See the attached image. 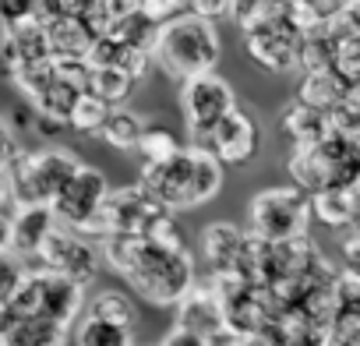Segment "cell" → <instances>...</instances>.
I'll use <instances>...</instances> for the list:
<instances>
[{
  "label": "cell",
  "instance_id": "cell-39",
  "mask_svg": "<svg viewBox=\"0 0 360 346\" xmlns=\"http://www.w3.org/2000/svg\"><path fill=\"white\" fill-rule=\"evenodd\" d=\"M0 346H4V335H0Z\"/></svg>",
  "mask_w": 360,
  "mask_h": 346
},
{
  "label": "cell",
  "instance_id": "cell-25",
  "mask_svg": "<svg viewBox=\"0 0 360 346\" xmlns=\"http://www.w3.org/2000/svg\"><path fill=\"white\" fill-rule=\"evenodd\" d=\"M85 314L92 318H103V321H113V325H124V328H134V300L120 290H99L89 304H85Z\"/></svg>",
  "mask_w": 360,
  "mask_h": 346
},
{
  "label": "cell",
  "instance_id": "cell-18",
  "mask_svg": "<svg viewBox=\"0 0 360 346\" xmlns=\"http://www.w3.org/2000/svg\"><path fill=\"white\" fill-rule=\"evenodd\" d=\"M68 332L71 328H64V325H57L50 318H39V314H29V318L4 314V318H0L4 346H64Z\"/></svg>",
  "mask_w": 360,
  "mask_h": 346
},
{
  "label": "cell",
  "instance_id": "cell-11",
  "mask_svg": "<svg viewBox=\"0 0 360 346\" xmlns=\"http://www.w3.org/2000/svg\"><path fill=\"white\" fill-rule=\"evenodd\" d=\"M36 262H39V269H46L53 276H64V279L89 290L96 283L99 269H103V251H99V241H89L82 233H71V230L57 226Z\"/></svg>",
  "mask_w": 360,
  "mask_h": 346
},
{
  "label": "cell",
  "instance_id": "cell-12",
  "mask_svg": "<svg viewBox=\"0 0 360 346\" xmlns=\"http://www.w3.org/2000/svg\"><path fill=\"white\" fill-rule=\"evenodd\" d=\"M43 29L53 60H89L96 32L82 18V4H43Z\"/></svg>",
  "mask_w": 360,
  "mask_h": 346
},
{
  "label": "cell",
  "instance_id": "cell-27",
  "mask_svg": "<svg viewBox=\"0 0 360 346\" xmlns=\"http://www.w3.org/2000/svg\"><path fill=\"white\" fill-rule=\"evenodd\" d=\"M335 78L342 85H360V36L346 32L339 22V39H335V64H332Z\"/></svg>",
  "mask_w": 360,
  "mask_h": 346
},
{
  "label": "cell",
  "instance_id": "cell-8",
  "mask_svg": "<svg viewBox=\"0 0 360 346\" xmlns=\"http://www.w3.org/2000/svg\"><path fill=\"white\" fill-rule=\"evenodd\" d=\"M106 202H110V181H106V173L85 162L75 173V181L64 188V195L53 202V216H57V223L64 230L82 233L89 241H99V219H103Z\"/></svg>",
  "mask_w": 360,
  "mask_h": 346
},
{
  "label": "cell",
  "instance_id": "cell-20",
  "mask_svg": "<svg viewBox=\"0 0 360 346\" xmlns=\"http://www.w3.org/2000/svg\"><path fill=\"white\" fill-rule=\"evenodd\" d=\"M297 99L335 117L339 106H342V99H346V85L335 78V71H328V75H304V85H300Z\"/></svg>",
  "mask_w": 360,
  "mask_h": 346
},
{
  "label": "cell",
  "instance_id": "cell-3",
  "mask_svg": "<svg viewBox=\"0 0 360 346\" xmlns=\"http://www.w3.org/2000/svg\"><path fill=\"white\" fill-rule=\"evenodd\" d=\"M127 286L152 307H180L184 297L198 286L195 258L188 248H173L152 237H141L131 265L124 269Z\"/></svg>",
  "mask_w": 360,
  "mask_h": 346
},
{
  "label": "cell",
  "instance_id": "cell-36",
  "mask_svg": "<svg viewBox=\"0 0 360 346\" xmlns=\"http://www.w3.org/2000/svg\"><path fill=\"white\" fill-rule=\"evenodd\" d=\"M342 29L360 36V4H346V11H342Z\"/></svg>",
  "mask_w": 360,
  "mask_h": 346
},
{
  "label": "cell",
  "instance_id": "cell-17",
  "mask_svg": "<svg viewBox=\"0 0 360 346\" xmlns=\"http://www.w3.org/2000/svg\"><path fill=\"white\" fill-rule=\"evenodd\" d=\"M173 325L191 328V332L205 335L209 342H212V335L223 328V304H219V297H216L209 276L198 279V286L184 297V304L176 307V321H173Z\"/></svg>",
  "mask_w": 360,
  "mask_h": 346
},
{
  "label": "cell",
  "instance_id": "cell-21",
  "mask_svg": "<svg viewBox=\"0 0 360 346\" xmlns=\"http://www.w3.org/2000/svg\"><path fill=\"white\" fill-rule=\"evenodd\" d=\"M145 131H148V120L141 117V113H134V110H113L110 113V120H106V127H103V141L106 145H113V148H120V152H138V141L145 138Z\"/></svg>",
  "mask_w": 360,
  "mask_h": 346
},
{
  "label": "cell",
  "instance_id": "cell-35",
  "mask_svg": "<svg viewBox=\"0 0 360 346\" xmlns=\"http://www.w3.org/2000/svg\"><path fill=\"white\" fill-rule=\"evenodd\" d=\"M342 262H346L349 272L360 276V233H353V237L342 241Z\"/></svg>",
  "mask_w": 360,
  "mask_h": 346
},
{
  "label": "cell",
  "instance_id": "cell-7",
  "mask_svg": "<svg viewBox=\"0 0 360 346\" xmlns=\"http://www.w3.org/2000/svg\"><path fill=\"white\" fill-rule=\"evenodd\" d=\"M244 50L255 64H262L272 75H290L300 71V50H304V32L290 18V4H276V11L258 22L255 29L244 32Z\"/></svg>",
  "mask_w": 360,
  "mask_h": 346
},
{
  "label": "cell",
  "instance_id": "cell-24",
  "mask_svg": "<svg viewBox=\"0 0 360 346\" xmlns=\"http://www.w3.org/2000/svg\"><path fill=\"white\" fill-rule=\"evenodd\" d=\"M311 205H314V219H321L328 226H346V223L356 219V205H353L349 188L318 191V195H311Z\"/></svg>",
  "mask_w": 360,
  "mask_h": 346
},
{
  "label": "cell",
  "instance_id": "cell-5",
  "mask_svg": "<svg viewBox=\"0 0 360 346\" xmlns=\"http://www.w3.org/2000/svg\"><path fill=\"white\" fill-rule=\"evenodd\" d=\"M311 219V195L293 184L265 188L248 202V233L262 244H297L307 237Z\"/></svg>",
  "mask_w": 360,
  "mask_h": 346
},
{
  "label": "cell",
  "instance_id": "cell-29",
  "mask_svg": "<svg viewBox=\"0 0 360 346\" xmlns=\"http://www.w3.org/2000/svg\"><path fill=\"white\" fill-rule=\"evenodd\" d=\"M25 279H29V269H25V262L18 255H11V251L0 255V318H4L8 307L15 304V297H18Z\"/></svg>",
  "mask_w": 360,
  "mask_h": 346
},
{
  "label": "cell",
  "instance_id": "cell-31",
  "mask_svg": "<svg viewBox=\"0 0 360 346\" xmlns=\"http://www.w3.org/2000/svg\"><path fill=\"white\" fill-rule=\"evenodd\" d=\"M325 335H328L335 346H360V314L339 311V314L332 318V325L325 328Z\"/></svg>",
  "mask_w": 360,
  "mask_h": 346
},
{
  "label": "cell",
  "instance_id": "cell-1",
  "mask_svg": "<svg viewBox=\"0 0 360 346\" xmlns=\"http://www.w3.org/2000/svg\"><path fill=\"white\" fill-rule=\"evenodd\" d=\"M138 184L166 212L198 209L223 191V162L195 145H184L162 166H141Z\"/></svg>",
  "mask_w": 360,
  "mask_h": 346
},
{
  "label": "cell",
  "instance_id": "cell-19",
  "mask_svg": "<svg viewBox=\"0 0 360 346\" xmlns=\"http://www.w3.org/2000/svg\"><path fill=\"white\" fill-rule=\"evenodd\" d=\"M283 127H286V134L297 141V148H300V145H318V141H325V138H332V134L339 131L332 113L314 110V106H307V103H300V99H293V103L286 106Z\"/></svg>",
  "mask_w": 360,
  "mask_h": 346
},
{
  "label": "cell",
  "instance_id": "cell-10",
  "mask_svg": "<svg viewBox=\"0 0 360 346\" xmlns=\"http://www.w3.org/2000/svg\"><path fill=\"white\" fill-rule=\"evenodd\" d=\"M169 212L141 188V184H127L110 191V202L103 209L99 219V241L120 233V237H148Z\"/></svg>",
  "mask_w": 360,
  "mask_h": 346
},
{
  "label": "cell",
  "instance_id": "cell-28",
  "mask_svg": "<svg viewBox=\"0 0 360 346\" xmlns=\"http://www.w3.org/2000/svg\"><path fill=\"white\" fill-rule=\"evenodd\" d=\"M110 113H113V106H106V103L96 99L92 92H85V96L78 99V106H75L68 127H71V131H82V134H103Z\"/></svg>",
  "mask_w": 360,
  "mask_h": 346
},
{
  "label": "cell",
  "instance_id": "cell-30",
  "mask_svg": "<svg viewBox=\"0 0 360 346\" xmlns=\"http://www.w3.org/2000/svg\"><path fill=\"white\" fill-rule=\"evenodd\" d=\"M29 25H43V4H29V0H4L0 4V32H18Z\"/></svg>",
  "mask_w": 360,
  "mask_h": 346
},
{
  "label": "cell",
  "instance_id": "cell-4",
  "mask_svg": "<svg viewBox=\"0 0 360 346\" xmlns=\"http://www.w3.org/2000/svg\"><path fill=\"white\" fill-rule=\"evenodd\" d=\"M82 166L85 162L64 145H46V148H36V152L22 148V155L8 169L15 209H32V205L53 209V202L64 195V188L75 181V173Z\"/></svg>",
  "mask_w": 360,
  "mask_h": 346
},
{
  "label": "cell",
  "instance_id": "cell-32",
  "mask_svg": "<svg viewBox=\"0 0 360 346\" xmlns=\"http://www.w3.org/2000/svg\"><path fill=\"white\" fill-rule=\"evenodd\" d=\"M22 155V145H18V134L11 127V120L0 113V173H8L11 162Z\"/></svg>",
  "mask_w": 360,
  "mask_h": 346
},
{
  "label": "cell",
  "instance_id": "cell-26",
  "mask_svg": "<svg viewBox=\"0 0 360 346\" xmlns=\"http://www.w3.org/2000/svg\"><path fill=\"white\" fill-rule=\"evenodd\" d=\"M180 148H184V145L176 141V134H173V131H166V127H155V124H148L145 138L138 141L141 166H162V162H169Z\"/></svg>",
  "mask_w": 360,
  "mask_h": 346
},
{
  "label": "cell",
  "instance_id": "cell-9",
  "mask_svg": "<svg viewBox=\"0 0 360 346\" xmlns=\"http://www.w3.org/2000/svg\"><path fill=\"white\" fill-rule=\"evenodd\" d=\"M233 110H237V96L223 75H205L180 85V117H184V127H188V145H198Z\"/></svg>",
  "mask_w": 360,
  "mask_h": 346
},
{
  "label": "cell",
  "instance_id": "cell-37",
  "mask_svg": "<svg viewBox=\"0 0 360 346\" xmlns=\"http://www.w3.org/2000/svg\"><path fill=\"white\" fill-rule=\"evenodd\" d=\"M11 251V216L0 212V255Z\"/></svg>",
  "mask_w": 360,
  "mask_h": 346
},
{
  "label": "cell",
  "instance_id": "cell-6",
  "mask_svg": "<svg viewBox=\"0 0 360 346\" xmlns=\"http://www.w3.org/2000/svg\"><path fill=\"white\" fill-rule=\"evenodd\" d=\"M85 286L64 279V276H53L46 269H36L29 272V279L22 283L15 304L8 307V314H18V318H29V314H39V318H50L64 328L78 325L82 321V307H85Z\"/></svg>",
  "mask_w": 360,
  "mask_h": 346
},
{
  "label": "cell",
  "instance_id": "cell-23",
  "mask_svg": "<svg viewBox=\"0 0 360 346\" xmlns=\"http://www.w3.org/2000/svg\"><path fill=\"white\" fill-rule=\"evenodd\" d=\"M134 85L138 82L131 75L117 71V68H92V78H89V92L96 99H103L106 106H113V110H124V103L131 99Z\"/></svg>",
  "mask_w": 360,
  "mask_h": 346
},
{
  "label": "cell",
  "instance_id": "cell-34",
  "mask_svg": "<svg viewBox=\"0 0 360 346\" xmlns=\"http://www.w3.org/2000/svg\"><path fill=\"white\" fill-rule=\"evenodd\" d=\"M195 15H202V18H209V22H216V18H230V11H233V4H205V0H195V4H188Z\"/></svg>",
  "mask_w": 360,
  "mask_h": 346
},
{
  "label": "cell",
  "instance_id": "cell-15",
  "mask_svg": "<svg viewBox=\"0 0 360 346\" xmlns=\"http://www.w3.org/2000/svg\"><path fill=\"white\" fill-rule=\"evenodd\" d=\"M50 60H53V53H50V39H46L43 25L0 32V71H4V78H15L18 71H29V68H39Z\"/></svg>",
  "mask_w": 360,
  "mask_h": 346
},
{
  "label": "cell",
  "instance_id": "cell-16",
  "mask_svg": "<svg viewBox=\"0 0 360 346\" xmlns=\"http://www.w3.org/2000/svg\"><path fill=\"white\" fill-rule=\"evenodd\" d=\"M57 226L60 223H57L53 209H46V205L15 209V216H11V255H18L22 262L39 258Z\"/></svg>",
  "mask_w": 360,
  "mask_h": 346
},
{
  "label": "cell",
  "instance_id": "cell-33",
  "mask_svg": "<svg viewBox=\"0 0 360 346\" xmlns=\"http://www.w3.org/2000/svg\"><path fill=\"white\" fill-rule=\"evenodd\" d=\"M159 346H212L205 335L191 332V328H180V325H169V332L159 339Z\"/></svg>",
  "mask_w": 360,
  "mask_h": 346
},
{
  "label": "cell",
  "instance_id": "cell-38",
  "mask_svg": "<svg viewBox=\"0 0 360 346\" xmlns=\"http://www.w3.org/2000/svg\"><path fill=\"white\" fill-rule=\"evenodd\" d=\"M11 202H15L11 198V181H8V173H0V212H4Z\"/></svg>",
  "mask_w": 360,
  "mask_h": 346
},
{
  "label": "cell",
  "instance_id": "cell-22",
  "mask_svg": "<svg viewBox=\"0 0 360 346\" xmlns=\"http://www.w3.org/2000/svg\"><path fill=\"white\" fill-rule=\"evenodd\" d=\"M75 346H134V328L82 314V321L75 325Z\"/></svg>",
  "mask_w": 360,
  "mask_h": 346
},
{
  "label": "cell",
  "instance_id": "cell-13",
  "mask_svg": "<svg viewBox=\"0 0 360 346\" xmlns=\"http://www.w3.org/2000/svg\"><path fill=\"white\" fill-rule=\"evenodd\" d=\"M195 148H202V152H209L212 159H219L223 166H240V162H248V159H255L258 155V148H262V131H258V120L255 117H248L240 106L216 127V131H209Z\"/></svg>",
  "mask_w": 360,
  "mask_h": 346
},
{
  "label": "cell",
  "instance_id": "cell-14",
  "mask_svg": "<svg viewBox=\"0 0 360 346\" xmlns=\"http://www.w3.org/2000/svg\"><path fill=\"white\" fill-rule=\"evenodd\" d=\"M251 251H255V237L248 233V226L219 219L202 230V255L216 276H244Z\"/></svg>",
  "mask_w": 360,
  "mask_h": 346
},
{
  "label": "cell",
  "instance_id": "cell-2",
  "mask_svg": "<svg viewBox=\"0 0 360 346\" xmlns=\"http://www.w3.org/2000/svg\"><path fill=\"white\" fill-rule=\"evenodd\" d=\"M219 57H223V39H219L216 22L195 15L191 8L184 15L169 18L166 25H159V36L152 46V64L169 82H180V85L216 75Z\"/></svg>",
  "mask_w": 360,
  "mask_h": 346
}]
</instances>
